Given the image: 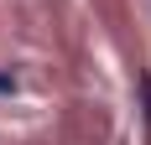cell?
<instances>
[{"label": "cell", "mask_w": 151, "mask_h": 145, "mask_svg": "<svg viewBox=\"0 0 151 145\" xmlns=\"http://www.w3.org/2000/svg\"><path fill=\"white\" fill-rule=\"evenodd\" d=\"M0 93H16V78H11V72H0Z\"/></svg>", "instance_id": "obj_2"}, {"label": "cell", "mask_w": 151, "mask_h": 145, "mask_svg": "<svg viewBox=\"0 0 151 145\" xmlns=\"http://www.w3.org/2000/svg\"><path fill=\"white\" fill-rule=\"evenodd\" d=\"M141 99H146V124H151V72H141Z\"/></svg>", "instance_id": "obj_1"}]
</instances>
